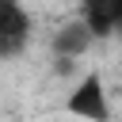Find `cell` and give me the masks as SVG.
Segmentation results:
<instances>
[{
	"label": "cell",
	"mask_w": 122,
	"mask_h": 122,
	"mask_svg": "<svg viewBox=\"0 0 122 122\" xmlns=\"http://www.w3.org/2000/svg\"><path fill=\"white\" fill-rule=\"evenodd\" d=\"M34 19L19 0H0V57H15L30 42Z\"/></svg>",
	"instance_id": "7a4b0ae2"
},
{
	"label": "cell",
	"mask_w": 122,
	"mask_h": 122,
	"mask_svg": "<svg viewBox=\"0 0 122 122\" xmlns=\"http://www.w3.org/2000/svg\"><path fill=\"white\" fill-rule=\"evenodd\" d=\"M92 42H95V34H92V30H88V23L76 15V19H69V23L53 34L50 50H53V57H57V61H76V57H84V53L92 50Z\"/></svg>",
	"instance_id": "3957f363"
},
{
	"label": "cell",
	"mask_w": 122,
	"mask_h": 122,
	"mask_svg": "<svg viewBox=\"0 0 122 122\" xmlns=\"http://www.w3.org/2000/svg\"><path fill=\"white\" fill-rule=\"evenodd\" d=\"M80 19L95 38H107L122 23V0H80Z\"/></svg>",
	"instance_id": "277c9868"
},
{
	"label": "cell",
	"mask_w": 122,
	"mask_h": 122,
	"mask_svg": "<svg viewBox=\"0 0 122 122\" xmlns=\"http://www.w3.org/2000/svg\"><path fill=\"white\" fill-rule=\"evenodd\" d=\"M65 114L80 122H111V92L103 84V72H84L76 88L65 95Z\"/></svg>",
	"instance_id": "6da1fadb"
},
{
	"label": "cell",
	"mask_w": 122,
	"mask_h": 122,
	"mask_svg": "<svg viewBox=\"0 0 122 122\" xmlns=\"http://www.w3.org/2000/svg\"><path fill=\"white\" fill-rule=\"evenodd\" d=\"M114 34H118V38H122V23H118V27H114Z\"/></svg>",
	"instance_id": "5b68a950"
}]
</instances>
